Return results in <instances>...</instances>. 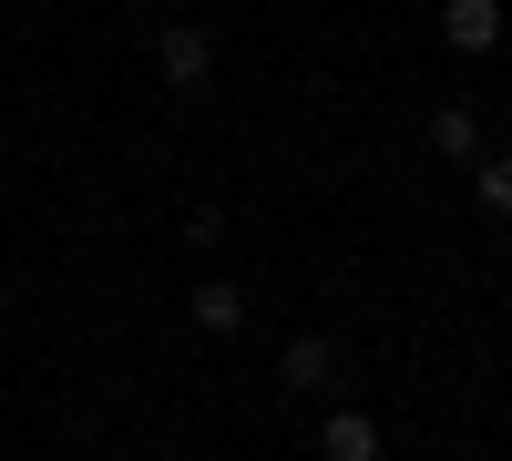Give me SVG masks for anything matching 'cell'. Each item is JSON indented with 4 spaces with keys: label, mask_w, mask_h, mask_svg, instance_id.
I'll use <instances>...</instances> for the list:
<instances>
[{
    "label": "cell",
    "mask_w": 512,
    "mask_h": 461,
    "mask_svg": "<svg viewBox=\"0 0 512 461\" xmlns=\"http://www.w3.org/2000/svg\"><path fill=\"white\" fill-rule=\"evenodd\" d=\"M185 318L205 328V339H236V328H246V287H236V277H195Z\"/></svg>",
    "instance_id": "3957f363"
},
{
    "label": "cell",
    "mask_w": 512,
    "mask_h": 461,
    "mask_svg": "<svg viewBox=\"0 0 512 461\" xmlns=\"http://www.w3.org/2000/svg\"><path fill=\"white\" fill-rule=\"evenodd\" d=\"M420 144H431L441 164H472V154H482V113H472V103H441L431 123H420Z\"/></svg>",
    "instance_id": "5b68a950"
},
{
    "label": "cell",
    "mask_w": 512,
    "mask_h": 461,
    "mask_svg": "<svg viewBox=\"0 0 512 461\" xmlns=\"http://www.w3.org/2000/svg\"><path fill=\"white\" fill-rule=\"evenodd\" d=\"M318 451H328V461H379V421H369V410H328V421H318Z\"/></svg>",
    "instance_id": "8992f818"
},
{
    "label": "cell",
    "mask_w": 512,
    "mask_h": 461,
    "mask_svg": "<svg viewBox=\"0 0 512 461\" xmlns=\"http://www.w3.org/2000/svg\"><path fill=\"white\" fill-rule=\"evenodd\" d=\"M472 185H482V216H512V154H472Z\"/></svg>",
    "instance_id": "52a82bcc"
},
{
    "label": "cell",
    "mask_w": 512,
    "mask_h": 461,
    "mask_svg": "<svg viewBox=\"0 0 512 461\" xmlns=\"http://www.w3.org/2000/svg\"><path fill=\"white\" fill-rule=\"evenodd\" d=\"M441 41L451 52H492L502 41V0H441Z\"/></svg>",
    "instance_id": "277c9868"
},
{
    "label": "cell",
    "mask_w": 512,
    "mask_h": 461,
    "mask_svg": "<svg viewBox=\"0 0 512 461\" xmlns=\"http://www.w3.org/2000/svg\"><path fill=\"white\" fill-rule=\"evenodd\" d=\"M338 369H349V359H338V339H318V328L277 349V380H287V390H308V400H328V390H338Z\"/></svg>",
    "instance_id": "7a4b0ae2"
},
{
    "label": "cell",
    "mask_w": 512,
    "mask_h": 461,
    "mask_svg": "<svg viewBox=\"0 0 512 461\" xmlns=\"http://www.w3.org/2000/svg\"><path fill=\"white\" fill-rule=\"evenodd\" d=\"M154 72H164V93H195V82L216 72V41H205L195 21H164V41H154Z\"/></svg>",
    "instance_id": "6da1fadb"
}]
</instances>
